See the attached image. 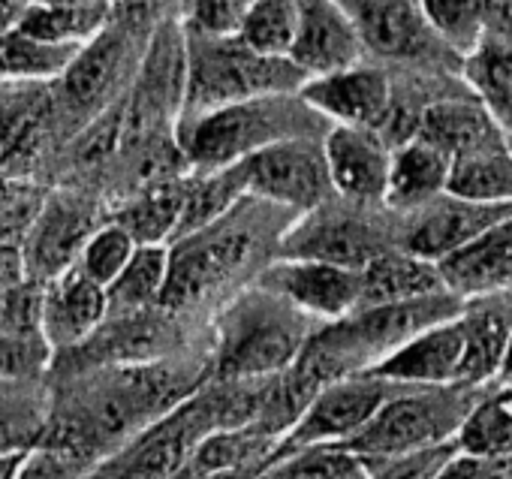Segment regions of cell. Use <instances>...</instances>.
<instances>
[{
    "instance_id": "10",
    "label": "cell",
    "mask_w": 512,
    "mask_h": 479,
    "mask_svg": "<svg viewBox=\"0 0 512 479\" xmlns=\"http://www.w3.org/2000/svg\"><path fill=\"white\" fill-rule=\"evenodd\" d=\"M308 214L311 217L302 220L287 235V242H284L287 260H320V263L362 272L377 254H383L386 248H395V245H386L380 229L368 223L362 214L332 211L326 208V202Z\"/></svg>"
},
{
    "instance_id": "7",
    "label": "cell",
    "mask_w": 512,
    "mask_h": 479,
    "mask_svg": "<svg viewBox=\"0 0 512 479\" xmlns=\"http://www.w3.org/2000/svg\"><path fill=\"white\" fill-rule=\"evenodd\" d=\"M244 178V193L281 205L287 211H314L332 193L323 142L317 136L284 139L256 151L238 163Z\"/></svg>"
},
{
    "instance_id": "40",
    "label": "cell",
    "mask_w": 512,
    "mask_h": 479,
    "mask_svg": "<svg viewBox=\"0 0 512 479\" xmlns=\"http://www.w3.org/2000/svg\"><path fill=\"white\" fill-rule=\"evenodd\" d=\"M476 473H479V458L458 449V452L440 467L437 479H476Z\"/></svg>"
},
{
    "instance_id": "15",
    "label": "cell",
    "mask_w": 512,
    "mask_h": 479,
    "mask_svg": "<svg viewBox=\"0 0 512 479\" xmlns=\"http://www.w3.org/2000/svg\"><path fill=\"white\" fill-rule=\"evenodd\" d=\"M299 25L290 49V61L308 76H326L353 67L365 58V49L335 0H296Z\"/></svg>"
},
{
    "instance_id": "39",
    "label": "cell",
    "mask_w": 512,
    "mask_h": 479,
    "mask_svg": "<svg viewBox=\"0 0 512 479\" xmlns=\"http://www.w3.org/2000/svg\"><path fill=\"white\" fill-rule=\"evenodd\" d=\"M37 365V353L25 338H0V380L25 374Z\"/></svg>"
},
{
    "instance_id": "45",
    "label": "cell",
    "mask_w": 512,
    "mask_h": 479,
    "mask_svg": "<svg viewBox=\"0 0 512 479\" xmlns=\"http://www.w3.org/2000/svg\"><path fill=\"white\" fill-rule=\"evenodd\" d=\"M353 479H368V476H365V470H362V473H356Z\"/></svg>"
},
{
    "instance_id": "30",
    "label": "cell",
    "mask_w": 512,
    "mask_h": 479,
    "mask_svg": "<svg viewBox=\"0 0 512 479\" xmlns=\"http://www.w3.org/2000/svg\"><path fill=\"white\" fill-rule=\"evenodd\" d=\"M106 19V7L97 0L76 7H34L28 4L19 28L37 40L61 43V46H85L100 34V25Z\"/></svg>"
},
{
    "instance_id": "6",
    "label": "cell",
    "mask_w": 512,
    "mask_h": 479,
    "mask_svg": "<svg viewBox=\"0 0 512 479\" xmlns=\"http://www.w3.org/2000/svg\"><path fill=\"white\" fill-rule=\"evenodd\" d=\"M347 13L365 52L407 67L458 70L461 61L431 34L419 0H335Z\"/></svg>"
},
{
    "instance_id": "35",
    "label": "cell",
    "mask_w": 512,
    "mask_h": 479,
    "mask_svg": "<svg viewBox=\"0 0 512 479\" xmlns=\"http://www.w3.org/2000/svg\"><path fill=\"white\" fill-rule=\"evenodd\" d=\"M253 0H181V22L187 37L223 40L235 37Z\"/></svg>"
},
{
    "instance_id": "18",
    "label": "cell",
    "mask_w": 512,
    "mask_h": 479,
    "mask_svg": "<svg viewBox=\"0 0 512 479\" xmlns=\"http://www.w3.org/2000/svg\"><path fill=\"white\" fill-rule=\"evenodd\" d=\"M446 184H449V154L413 136L410 142L392 148L383 205L395 214H410L443 196Z\"/></svg>"
},
{
    "instance_id": "27",
    "label": "cell",
    "mask_w": 512,
    "mask_h": 479,
    "mask_svg": "<svg viewBox=\"0 0 512 479\" xmlns=\"http://www.w3.org/2000/svg\"><path fill=\"white\" fill-rule=\"evenodd\" d=\"M461 320H464V359H461L458 386L479 389L482 383L497 377L500 356L506 347V335L512 326L506 323L503 314L488 311V308L485 311L464 308Z\"/></svg>"
},
{
    "instance_id": "28",
    "label": "cell",
    "mask_w": 512,
    "mask_h": 479,
    "mask_svg": "<svg viewBox=\"0 0 512 479\" xmlns=\"http://www.w3.org/2000/svg\"><path fill=\"white\" fill-rule=\"evenodd\" d=\"M121 55H124L121 37H112V34L100 37V34H97L94 40H88V43L79 49L76 61L70 64V70L61 76L70 103H73V106H76V103H79V106L97 103V100L109 91V85L115 82L118 67H121Z\"/></svg>"
},
{
    "instance_id": "21",
    "label": "cell",
    "mask_w": 512,
    "mask_h": 479,
    "mask_svg": "<svg viewBox=\"0 0 512 479\" xmlns=\"http://www.w3.org/2000/svg\"><path fill=\"white\" fill-rule=\"evenodd\" d=\"M205 419L199 407L178 410L169 422L157 425L139 449L121 464L112 479H169L181 470V464L193 455L196 443L205 437L196 425Z\"/></svg>"
},
{
    "instance_id": "32",
    "label": "cell",
    "mask_w": 512,
    "mask_h": 479,
    "mask_svg": "<svg viewBox=\"0 0 512 479\" xmlns=\"http://www.w3.org/2000/svg\"><path fill=\"white\" fill-rule=\"evenodd\" d=\"M419 10L446 52L464 61L485 37L479 0H419Z\"/></svg>"
},
{
    "instance_id": "2",
    "label": "cell",
    "mask_w": 512,
    "mask_h": 479,
    "mask_svg": "<svg viewBox=\"0 0 512 479\" xmlns=\"http://www.w3.org/2000/svg\"><path fill=\"white\" fill-rule=\"evenodd\" d=\"M184 109L187 115L211 112L253 97L296 94L308 76L287 58H266L235 37L184 43Z\"/></svg>"
},
{
    "instance_id": "17",
    "label": "cell",
    "mask_w": 512,
    "mask_h": 479,
    "mask_svg": "<svg viewBox=\"0 0 512 479\" xmlns=\"http://www.w3.org/2000/svg\"><path fill=\"white\" fill-rule=\"evenodd\" d=\"M106 314H109L106 290L88 281L76 266L55 275L40 308L43 332L55 347H70L85 341L100 329Z\"/></svg>"
},
{
    "instance_id": "25",
    "label": "cell",
    "mask_w": 512,
    "mask_h": 479,
    "mask_svg": "<svg viewBox=\"0 0 512 479\" xmlns=\"http://www.w3.org/2000/svg\"><path fill=\"white\" fill-rule=\"evenodd\" d=\"M169 275V248L139 245L124 272L106 287V305L115 314H136L160 305Z\"/></svg>"
},
{
    "instance_id": "9",
    "label": "cell",
    "mask_w": 512,
    "mask_h": 479,
    "mask_svg": "<svg viewBox=\"0 0 512 479\" xmlns=\"http://www.w3.org/2000/svg\"><path fill=\"white\" fill-rule=\"evenodd\" d=\"M401 217L404 226L398 232L395 248L428 263H443L473 245L491 226L512 217V202H473L443 193L434 202Z\"/></svg>"
},
{
    "instance_id": "3",
    "label": "cell",
    "mask_w": 512,
    "mask_h": 479,
    "mask_svg": "<svg viewBox=\"0 0 512 479\" xmlns=\"http://www.w3.org/2000/svg\"><path fill=\"white\" fill-rule=\"evenodd\" d=\"M305 314L269 290L244 293L220 320L217 374L226 380L272 377L308 344Z\"/></svg>"
},
{
    "instance_id": "37",
    "label": "cell",
    "mask_w": 512,
    "mask_h": 479,
    "mask_svg": "<svg viewBox=\"0 0 512 479\" xmlns=\"http://www.w3.org/2000/svg\"><path fill=\"white\" fill-rule=\"evenodd\" d=\"M253 446H256V437H250L244 431H211L196 443V449L190 455L193 470H199V476L229 473L250 458Z\"/></svg>"
},
{
    "instance_id": "43",
    "label": "cell",
    "mask_w": 512,
    "mask_h": 479,
    "mask_svg": "<svg viewBox=\"0 0 512 479\" xmlns=\"http://www.w3.org/2000/svg\"><path fill=\"white\" fill-rule=\"evenodd\" d=\"M497 386H512V329L506 335V347H503V356H500V368H497Z\"/></svg>"
},
{
    "instance_id": "19",
    "label": "cell",
    "mask_w": 512,
    "mask_h": 479,
    "mask_svg": "<svg viewBox=\"0 0 512 479\" xmlns=\"http://www.w3.org/2000/svg\"><path fill=\"white\" fill-rule=\"evenodd\" d=\"M440 293H449V290L437 263L413 257L401 248H386L362 269L359 308L419 302V299H431Z\"/></svg>"
},
{
    "instance_id": "14",
    "label": "cell",
    "mask_w": 512,
    "mask_h": 479,
    "mask_svg": "<svg viewBox=\"0 0 512 479\" xmlns=\"http://www.w3.org/2000/svg\"><path fill=\"white\" fill-rule=\"evenodd\" d=\"M461 314L416 332L371 371L395 386H458L464 359Z\"/></svg>"
},
{
    "instance_id": "8",
    "label": "cell",
    "mask_w": 512,
    "mask_h": 479,
    "mask_svg": "<svg viewBox=\"0 0 512 479\" xmlns=\"http://www.w3.org/2000/svg\"><path fill=\"white\" fill-rule=\"evenodd\" d=\"M395 383L383 380L374 371H356L338 380H329L314 392V398L293 419V431L287 434L281 449L311 446V443H347L353 440L380 404L389 398Z\"/></svg>"
},
{
    "instance_id": "31",
    "label": "cell",
    "mask_w": 512,
    "mask_h": 479,
    "mask_svg": "<svg viewBox=\"0 0 512 479\" xmlns=\"http://www.w3.org/2000/svg\"><path fill=\"white\" fill-rule=\"evenodd\" d=\"M88 223L85 214L73 205H49L46 217L37 226L34 245H31V260L37 269L61 275V269L73 260V254L82 251L88 238Z\"/></svg>"
},
{
    "instance_id": "16",
    "label": "cell",
    "mask_w": 512,
    "mask_h": 479,
    "mask_svg": "<svg viewBox=\"0 0 512 479\" xmlns=\"http://www.w3.org/2000/svg\"><path fill=\"white\" fill-rule=\"evenodd\" d=\"M446 290L467 296L512 293V217L491 226L473 245L437 263Z\"/></svg>"
},
{
    "instance_id": "20",
    "label": "cell",
    "mask_w": 512,
    "mask_h": 479,
    "mask_svg": "<svg viewBox=\"0 0 512 479\" xmlns=\"http://www.w3.org/2000/svg\"><path fill=\"white\" fill-rule=\"evenodd\" d=\"M446 193L473 202H512V142L503 130L449 157Z\"/></svg>"
},
{
    "instance_id": "22",
    "label": "cell",
    "mask_w": 512,
    "mask_h": 479,
    "mask_svg": "<svg viewBox=\"0 0 512 479\" xmlns=\"http://www.w3.org/2000/svg\"><path fill=\"white\" fill-rule=\"evenodd\" d=\"M461 82L500 121L512 112V37L485 34L461 61Z\"/></svg>"
},
{
    "instance_id": "4",
    "label": "cell",
    "mask_w": 512,
    "mask_h": 479,
    "mask_svg": "<svg viewBox=\"0 0 512 479\" xmlns=\"http://www.w3.org/2000/svg\"><path fill=\"white\" fill-rule=\"evenodd\" d=\"M473 401V386H395L347 446L359 458H386L449 443L458 437Z\"/></svg>"
},
{
    "instance_id": "5",
    "label": "cell",
    "mask_w": 512,
    "mask_h": 479,
    "mask_svg": "<svg viewBox=\"0 0 512 479\" xmlns=\"http://www.w3.org/2000/svg\"><path fill=\"white\" fill-rule=\"evenodd\" d=\"M260 251L256 226L238 217V205L205 229H196L169 251V275L160 305L187 311L211 299Z\"/></svg>"
},
{
    "instance_id": "26",
    "label": "cell",
    "mask_w": 512,
    "mask_h": 479,
    "mask_svg": "<svg viewBox=\"0 0 512 479\" xmlns=\"http://www.w3.org/2000/svg\"><path fill=\"white\" fill-rule=\"evenodd\" d=\"M362 473V458L347 443H311L278 449L256 479H353Z\"/></svg>"
},
{
    "instance_id": "44",
    "label": "cell",
    "mask_w": 512,
    "mask_h": 479,
    "mask_svg": "<svg viewBox=\"0 0 512 479\" xmlns=\"http://www.w3.org/2000/svg\"><path fill=\"white\" fill-rule=\"evenodd\" d=\"M497 124H500V130H503V133H506V136L512 139V112H509V115H503V118H500Z\"/></svg>"
},
{
    "instance_id": "42",
    "label": "cell",
    "mask_w": 512,
    "mask_h": 479,
    "mask_svg": "<svg viewBox=\"0 0 512 479\" xmlns=\"http://www.w3.org/2000/svg\"><path fill=\"white\" fill-rule=\"evenodd\" d=\"M25 458H28V449H19V446L0 452V479H16L22 464H25Z\"/></svg>"
},
{
    "instance_id": "41",
    "label": "cell",
    "mask_w": 512,
    "mask_h": 479,
    "mask_svg": "<svg viewBox=\"0 0 512 479\" xmlns=\"http://www.w3.org/2000/svg\"><path fill=\"white\" fill-rule=\"evenodd\" d=\"M25 10H28V0H0V34L19 28Z\"/></svg>"
},
{
    "instance_id": "24",
    "label": "cell",
    "mask_w": 512,
    "mask_h": 479,
    "mask_svg": "<svg viewBox=\"0 0 512 479\" xmlns=\"http://www.w3.org/2000/svg\"><path fill=\"white\" fill-rule=\"evenodd\" d=\"M455 440L476 458H512V386L476 398Z\"/></svg>"
},
{
    "instance_id": "12",
    "label": "cell",
    "mask_w": 512,
    "mask_h": 479,
    "mask_svg": "<svg viewBox=\"0 0 512 479\" xmlns=\"http://www.w3.org/2000/svg\"><path fill=\"white\" fill-rule=\"evenodd\" d=\"M299 97L320 115L347 127L377 130L392 106L395 88L386 70L374 64H353L326 76H314L299 88Z\"/></svg>"
},
{
    "instance_id": "33",
    "label": "cell",
    "mask_w": 512,
    "mask_h": 479,
    "mask_svg": "<svg viewBox=\"0 0 512 479\" xmlns=\"http://www.w3.org/2000/svg\"><path fill=\"white\" fill-rule=\"evenodd\" d=\"M181 199H184L181 187L157 184L121 211L118 226H124L133 235L136 245H163V238L175 235Z\"/></svg>"
},
{
    "instance_id": "1",
    "label": "cell",
    "mask_w": 512,
    "mask_h": 479,
    "mask_svg": "<svg viewBox=\"0 0 512 479\" xmlns=\"http://www.w3.org/2000/svg\"><path fill=\"white\" fill-rule=\"evenodd\" d=\"M320 115L296 94L253 97L199 115H184L178 130L181 160L199 172L241 163L284 139L317 136Z\"/></svg>"
},
{
    "instance_id": "11",
    "label": "cell",
    "mask_w": 512,
    "mask_h": 479,
    "mask_svg": "<svg viewBox=\"0 0 512 479\" xmlns=\"http://www.w3.org/2000/svg\"><path fill=\"white\" fill-rule=\"evenodd\" d=\"M260 287L281 296L305 317L341 320L359 308L362 272L320 260H281L263 272Z\"/></svg>"
},
{
    "instance_id": "46",
    "label": "cell",
    "mask_w": 512,
    "mask_h": 479,
    "mask_svg": "<svg viewBox=\"0 0 512 479\" xmlns=\"http://www.w3.org/2000/svg\"><path fill=\"white\" fill-rule=\"evenodd\" d=\"M509 142H512V139H509Z\"/></svg>"
},
{
    "instance_id": "13",
    "label": "cell",
    "mask_w": 512,
    "mask_h": 479,
    "mask_svg": "<svg viewBox=\"0 0 512 479\" xmlns=\"http://www.w3.org/2000/svg\"><path fill=\"white\" fill-rule=\"evenodd\" d=\"M329 184L353 205H377L386 193L392 148L371 127L335 124L323 136Z\"/></svg>"
},
{
    "instance_id": "36",
    "label": "cell",
    "mask_w": 512,
    "mask_h": 479,
    "mask_svg": "<svg viewBox=\"0 0 512 479\" xmlns=\"http://www.w3.org/2000/svg\"><path fill=\"white\" fill-rule=\"evenodd\" d=\"M458 452V440L416 449V452H401V455H386V458H362V470L368 479H437L440 467Z\"/></svg>"
},
{
    "instance_id": "38",
    "label": "cell",
    "mask_w": 512,
    "mask_h": 479,
    "mask_svg": "<svg viewBox=\"0 0 512 479\" xmlns=\"http://www.w3.org/2000/svg\"><path fill=\"white\" fill-rule=\"evenodd\" d=\"M70 476V458L61 449H49V452H31L19 470L16 479H67Z\"/></svg>"
},
{
    "instance_id": "23",
    "label": "cell",
    "mask_w": 512,
    "mask_h": 479,
    "mask_svg": "<svg viewBox=\"0 0 512 479\" xmlns=\"http://www.w3.org/2000/svg\"><path fill=\"white\" fill-rule=\"evenodd\" d=\"M82 46L46 43L22 28L0 34V79L4 82H49L70 70Z\"/></svg>"
},
{
    "instance_id": "34",
    "label": "cell",
    "mask_w": 512,
    "mask_h": 479,
    "mask_svg": "<svg viewBox=\"0 0 512 479\" xmlns=\"http://www.w3.org/2000/svg\"><path fill=\"white\" fill-rule=\"evenodd\" d=\"M136 248L139 245L133 242V235L124 226L109 223V226H103V229H97V232H91L85 238V245L79 251V266L76 269L88 281H94L97 287L106 290L124 272V266L130 263V257H133Z\"/></svg>"
},
{
    "instance_id": "29",
    "label": "cell",
    "mask_w": 512,
    "mask_h": 479,
    "mask_svg": "<svg viewBox=\"0 0 512 479\" xmlns=\"http://www.w3.org/2000/svg\"><path fill=\"white\" fill-rule=\"evenodd\" d=\"M299 7L296 0H253V7L238 25L235 40L266 58H287L296 40Z\"/></svg>"
}]
</instances>
